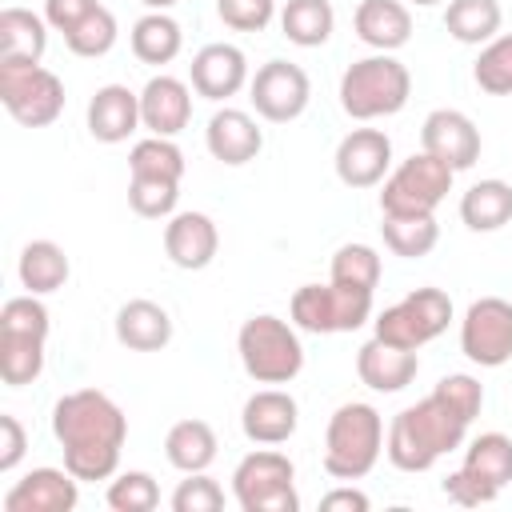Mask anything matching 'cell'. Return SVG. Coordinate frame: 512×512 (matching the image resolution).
<instances>
[{
  "instance_id": "1",
  "label": "cell",
  "mask_w": 512,
  "mask_h": 512,
  "mask_svg": "<svg viewBox=\"0 0 512 512\" xmlns=\"http://www.w3.org/2000/svg\"><path fill=\"white\" fill-rule=\"evenodd\" d=\"M52 436L64 448V468L80 484L112 480L128 440V416L108 392L76 388L52 404Z\"/></svg>"
},
{
  "instance_id": "2",
  "label": "cell",
  "mask_w": 512,
  "mask_h": 512,
  "mask_svg": "<svg viewBox=\"0 0 512 512\" xmlns=\"http://www.w3.org/2000/svg\"><path fill=\"white\" fill-rule=\"evenodd\" d=\"M468 436V420L456 416L436 392L400 408L384 436V456L400 472H428L440 456L456 452Z\"/></svg>"
},
{
  "instance_id": "3",
  "label": "cell",
  "mask_w": 512,
  "mask_h": 512,
  "mask_svg": "<svg viewBox=\"0 0 512 512\" xmlns=\"http://www.w3.org/2000/svg\"><path fill=\"white\" fill-rule=\"evenodd\" d=\"M384 452V420L372 404L348 400L324 428V472L332 480H364Z\"/></svg>"
},
{
  "instance_id": "4",
  "label": "cell",
  "mask_w": 512,
  "mask_h": 512,
  "mask_svg": "<svg viewBox=\"0 0 512 512\" xmlns=\"http://www.w3.org/2000/svg\"><path fill=\"white\" fill-rule=\"evenodd\" d=\"M412 96V76L392 52L364 56L344 68L340 76V108L352 120H380L396 116Z\"/></svg>"
},
{
  "instance_id": "5",
  "label": "cell",
  "mask_w": 512,
  "mask_h": 512,
  "mask_svg": "<svg viewBox=\"0 0 512 512\" xmlns=\"http://www.w3.org/2000/svg\"><path fill=\"white\" fill-rule=\"evenodd\" d=\"M236 352L256 384H292L304 368V344L296 328L272 312L248 316L236 332Z\"/></svg>"
},
{
  "instance_id": "6",
  "label": "cell",
  "mask_w": 512,
  "mask_h": 512,
  "mask_svg": "<svg viewBox=\"0 0 512 512\" xmlns=\"http://www.w3.org/2000/svg\"><path fill=\"white\" fill-rule=\"evenodd\" d=\"M292 324L300 332L316 336H336V332H356L372 316V292L368 288H348V284H300L292 292Z\"/></svg>"
},
{
  "instance_id": "7",
  "label": "cell",
  "mask_w": 512,
  "mask_h": 512,
  "mask_svg": "<svg viewBox=\"0 0 512 512\" xmlns=\"http://www.w3.org/2000/svg\"><path fill=\"white\" fill-rule=\"evenodd\" d=\"M452 176L456 172L444 160H436L432 152L420 148L384 176L380 212H388V216H428L452 192Z\"/></svg>"
},
{
  "instance_id": "8",
  "label": "cell",
  "mask_w": 512,
  "mask_h": 512,
  "mask_svg": "<svg viewBox=\"0 0 512 512\" xmlns=\"http://www.w3.org/2000/svg\"><path fill=\"white\" fill-rule=\"evenodd\" d=\"M232 496L244 512H296V464L268 444L248 452L232 472Z\"/></svg>"
},
{
  "instance_id": "9",
  "label": "cell",
  "mask_w": 512,
  "mask_h": 512,
  "mask_svg": "<svg viewBox=\"0 0 512 512\" xmlns=\"http://www.w3.org/2000/svg\"><path fill=\"white\" fill-rule=\"evenodd\" d=\"M0 100L24 128H48L64 112V84L44 64H0Z\"/></svg>"
},
{
  "instance_id": "10",
  "label": "cell",
  "mask_w": 512,
  "mask_h": 512,
  "mask_svg": "<svg viewBox=\"0 0 512 512\" xmlns=\"http://www.w3.org/2000/svg\"><path fill=\"white\" fill-rule=\"evenodd\" d=\"M452 320V300L440 288H412L404 300H396L392 308H384L372 328L380 340L400 344V348H424L428 340H436Z\"/></svg>"
},
{
  "instance_id": "11",
  "label": "cell",
  "mask_w": 512,
  "mask_h": 512,
  "mask_svg": "<svg viewBox=\"0 0 512 512\" xmlns=\"http://www.w3.org/2000/svg\"><path fill=\"white\" fill-rule=\"evenodd\" d=\"M460 352L480 368H500L512 360V300L480 296L460 320Z\"/></svg>"
},
{
  "instance_id": "12",
  "label": "cell",
  "mask_w": 512,
  "mask_h": 512,
  "mask_svg": "<svg viewBox=\"0 0 512 512\" xmlns=\"http://www.w3.org/2000/svg\"><path fill=\"white\" fill-rule=\"evenodd\" d=\"M248 100L256 108L260 120L268 124H288L296 120L308 100H312V80L300 64L292 60H268L256 68V76L248 80Z\"/></svg>"
},
{
  "instance_id": "13",
  "label": "cell",
  "mask_w": 512,
  "mask_h": 512,
  "mask_svg": "<svg viewBox=\"0 0 512 512\" xmlns=\"http://www.w3.org/2000/svg\"><path fill=\"white\" fill-rule=\"evenodd\" d=\"M420 148L444 160L452 172H464L480 160V128L460 108H436L420 124Z\"/></svg>"
},
{
  "instance_id": "14",
  "label": "cell",
  "mask_w": 512,
  "mask_h": 512,
  "mask_svg": "<svg viewBox=\"0 0 512 512\" xmlns=\"http://www.w3.org/2000/svg\"><path fill=\"white\" fill-rule=\"evenodd\" d=\"M332 164L344 188H376L392 168V140L380 128H352L336 144Z\"/></svg>"
},
{
  "instance_id": "15",
  "label": "cell",
  "mask_w": 512,
  "mask_h": 512,
  "mask_svg": "<svg viewBox=\"0 0 512 512\" xmlns=\"http://www.w3.org/2000/svg\"><path fill=\"white\" fill-rule=\"evenodd\" d=\"M192 92L204 100H232L252 76H248V56L236 44H204L192 64H188Z\"/></svg>"
},
{
  "instance_id": "16",
  "label": "cell",
  "mask_w": 512,
  "mask_h": 512,
  "mask_svg": "<svg viewBox=\"0 0 512 512\" xmlns=\"http://www.w3.org/2000/svg\"><path fill=\"white\" fill-rule=\"evenodd\" d=\"M296 424H300V404L284 388H260L240 408V428L252 444H268V448L284 444L296 436Z\"/></svg>"
},
{
  "instance_id": "17",
  "label": "cell",
  "mask_w": 512,
  "mask_h": 512,
  "mask_svg": "<svg viewBox=\"0 0 512 512\" xmlns=\"http://www.w3.org/2000/svg\"><path fill=\"white\" fill-rule=\"evenodd\" d=\"M80 480L68 468H32L4 492V512H72Z\"/></svg>"
},
{
  "instance_id": "18",
  "label": "cell",
  "mask_w": 512,
  "mask_h": 512,
  "mask_svg": "<svg viewBox=\"0 0 512 512\" xmlns=\"http://www.w3.org/2000/svg\"><path fill=\"white\" fill-rule=\"evenodd\" d=\"M164 252L176 268L200 272L220 252V232L208 212H172L164 224Z\"/></svg>"
},
{
  "instance_id": "19",
  "label": "cell",
  "mask_w": 512,
  "mask_h": 512,
  "mask_svg": "<svg viewBox=\"0 0 512 512\" xmlns=\"http://www.w3.org/2000/svg\"><path fill=\"white\" fill-rule=\"evenodd\" d=\"M192 120V88L180 76H152L140 88V124L148 136H180Z\"/></svg>"
},
{
  "instance_id": "20",
  "label": "cell",
  "mask_w": 512,
  "mask_h": 512,
  "mask_svg": "<svg viewBox=\"0 0 512 512\" xmlns=\"http://www.w3.org/2000/svg\"><path fill=\"white\" fill-rule=\"evenodd\" d=\"M204 144H208L212 160H220L228 168H240V164L260 156L264 132L256 128V120L244 108H216L208 128H204Z\"/></svg>"
},
{
  "instance_id": "21",
  "label": "cell",
  "mask_w": 512,
  "mask_h": 512,
  "mask_svg": "<svg viewBox=\"0 0 512 512\" xmlns=\"http://www.w3.org/2000/svg\"><path fill=\"white\" fill-rule=\"evenodd\" d=\"M420 372V356L412 348L388 344L380 336H372L368 344H360L356 352V376L360 384H368L372 392H404Z\"/></svg>"
},
{
  "instance_id": "22",
  "label": "cell",
  "mask_w": 512,
  "mask_h": 512,
  "mask_svg": "<svg viewBox=\"0 0 512 512\" xmlns=\"http://www.w3.org/2000/svg\"><path fill=\"white\" fill-rule=\"evenodd\" d=\"M140 124V92L128 84H104L88 100V132L100 144H124Z\"/></svg>"
},
{
  "instance_id": "23",
  "label": "cell",
  "mask_w": 512,
  "mask_h": 512,
  "mask_svg": "<svg viewBox=\"0 0 512 512\" xmlns=\"http://www.w3.org/2000/svg\"><path fill=\"white\" fill-rule=\"evenodd\" d=\"M352 24L356 36L376 52H396L412 40V12L404 0H360Z\"/></svg>"
},
{
  "instance_id": "24",
  "label": "cell",
  "mask_w": 512,
  "mask_h": 512,
  "mask_svg": "<svg viewBox=\"0 0 512 512\" xmlns=\"http://www.w3.org/2000/svg\"><path fill=\"white\" fill-rule=\"evenodd\" d=\"M116 340L124 348H132V352H160V348H168V340H172L168 308L156 304V300H144V296L120 304V312H116Z\"/></svg>"
},
{
  "instance_id": "25",
  "label": "cell",
  "mask_w": 512,
  "mask_h": 512,
  "mask_svg": "<svg viewBox=\"0 0 512 512\" xmlns=\"http://www.w3.org/2000/svg\"><path fill=\"white\" fill-rule=\"evenodd\" d=\"M48 48V20L28 8L0 12V64H40Z\"/></svg>"
},
{
  "instance_id": "26",
  "label": "cell",
  "mask_w": 512,
  "mask_h": 512,
  "mask_svg": "<svg viewBox=\"0 0 512 512\" xmlns=\"http://www.w3.org/2000/svg\"><path fill=\"white\" fill-rule=\"evenodd\" d=\"M16 276H20V284H24L32 296H52V292H60V288L68 284L72 264H68V252H64L56 240H32V244H24V252H20Z\"/></svg>"
},
{
  "instance_id": "27",
  "label": "cell",
  "mask_w": 512,
  "mask_h": 512,
  "mask_svg": "<svg viewBox=\"0 0 512 512\" xmlns=\"http://www.w3.org/2000/svg\"><path fill=\"white\" fill-rule=\"evenodd\" d=\"M216 432L208 420H176L164 436V456L172 468L188 472H208V464L216 460Z\"/></svg>"
},
{
  "instance_id": "28",
  "label": "cell",
  "mask_w": 512,
  "mask_h": 512,
  "mask_svg": "<svg viewBox=\"0 0 512 512\" xmlns=\"http://www.w3.org/2000/svg\"><path fill=\"white\" fill-rule=\"evenodd\" d=\"M460 220L472 232H500L512 224V184L504 180H480L460 196Z\"/></svg>"
},
{
  "instance_id": "29",
  "label": "cell",
  "mask_w": 512,
  "mask_h": 512,
  "mask_svg": "<svg viewBox=\"0 0 512 512\" xmlns=\"http://www.w3.org/2000/svg\"><path fill=\"white\" fill-rule=\"evenodd\" d=\"M184 48V32L168 12H144L132 24V56L140 64H172Z\"/></svg>"
},
{
  "instance_id": "30",
  "label": "cell",
  "mask_w": 512,
  "mask_h": 512,
  "mask_svg": "<svg viewBox=\"0 0 512 512\" xmlns=\"http://www.w3.org/2000/svg\"><path fill=\"white\" fill-rule=\"evenodd\" d=\"M500 24H504L500 0H448V8H444V28L460 44L480 48L492 36H500Z\"/></svg>"
},
{
  "instance_id": "31",
  "label": "cell",
  "mask_w": 512,
  "mask_h": 512,
  "mask_svg": "<svg viewBox=\"0 0 512 512\" xmlns=\"http://www.w3.org/2000/svg\"><path fill=\"white\" fill-rule=\"evenodd\" d=\"M332 28H336L332 0H288L280 8V32L296 48H320V44H328Z\"/></svg>"
},
{
  "instance_id": "32",
  "label": "cell",
  "mask_w": 512,
  "mask_h": 512,
  "mask_svg": "<svg viewBox=\"0 0 512 512\" xmlns=\"http://www.w3.org/2000/svg\"><path fill=\"white\" fill-rule=\"evenodd\" d=\"M44 372V336L0 328V380L8 388H24Z\"/></svg>"
},
{
  "instance_id": "33",
  "label": "cell",
  "mask_w": 512,
  "mask_h": 512,
  "mask_svg": "<svg viewBox=\"0 0 512 512\" xmlns=\"http://www.w3.org/2000/svg\"><path fill=\"white\" fill-rule=\"evenodd\" d=\"M380 216H384L380 232H384V244H388L392 256L420 260V256H428V252L436 248V240H440L436 212H428V216H388V212H380Z\"/></svg>"
},
{
  "instance_id": "34",
  "label": "cell",
  "mask_w": 512,
  "mask_h": 512,
  "mask_svg": "<svg viewBox=\"0 0 512 512\" xmlns=\"http://www.w3.org/2000/svg\"><path fill=\"white\" fill-rule=\"evenodd\" d=\"M464 472L488 480L492 488H504L512 480V436L504 432H480L468 448H464Z\"/></svg>"
},
{
  "instance_id": "35",
  "label": "cell",
  "mask_w": 512,
  "mask_h": 512,
  "mask_svg": "<svg viewBox=\"0 0 512 512\" xmlns=\"http://www.w3.org/2000/svg\"><path fill=\"white\" fill-rule=\"evenodd\" d=\"M128 172L132 176H152V180H184V152L176 148L172 136H144L128 152Z\"/></svg>"
},
{
  "instance_id": "36",
  "label": "cell",
  "mask_w": 512,
  "mask_h": 512,
  "mask_svg": "<svg viewBox=\"0 0 512 512\" xmlns=\"http://www.w3.org/2000/svg\"><path fill=\"white\" fill-rule=\"evenodd\" d=\"M472 80L488 96H512V32H500L480 48Z\"/></svg>"
},
{
  "instance_id": "37",
  "label": "cell",
  "mask_w": 512,
  "mask_h": 512,
  "mask_svg": "<svg viewBox=\"0 0 512 512\" xmlns=\"http://www.w3.org/2000/svg\"><path fill=\"white\" fill-rule=\"evenodd\" d=\"M116 36H120L116 16H112L104 4H96V8L64 36V44H68V52H76V56H84V60H96V56H108V52H112Z\"/></svg>"
},
{
  "instance_id": "38",
  "label": "cell",
  "mask_w": 512,
  "mask_h": 512,
  "mask_svg": "<svg viewBox=\"0 0 512 512\" xmlns=\"http://www.w3.org/2000/svg\"><path fill=\"white\" fill-rule=\"evenodd\" d=\"M380 272H384V264H380V256H376L372 244H340V248L332 252V280H336V284L376 292Z\"/></svg>"
},
{
  "instance_id": "39",
  "label": "cell",
  "mask_w": 512,
  "mask_h": 512,
  "mask_svg": "<svg viewBox=\"0 0 512 512\" xmlns=\"http://www.w3.org/2000/svg\"><path fill=\"white\" fill-rule=\"evenodd\" d=\"M180 184L176 180H152V176H132L128 180V208L144 220H164L176 212Z\"/></svg>"
},
{
  "instance_id": "40",
  "label": "cell",
  "mask_w": 512,
  "mask_h": 512,
  "mask_svg": "<svg viewBox=\"0 0 512 512\" xmlns=\"http://www.w3.org/2000/svg\"><path fill=\"white\" fill-rule=\"evenodd\" d=\"M104 500L112 512H152L160 504V488L148 472H120V476H112Z\"/></svg>"
},
{
  "instance_id": "41",
  "label": "cell",
  "mask_w": 512,
  "mask_h": 512,
  "mask_svg": "<svg viewBox=\"0 0 512 512\" xmlns=\"http://www.w3.org/2000/svg\"><path fill=\"white\" fill-rule=\"evenodd\" d=\"M456 416H464L468 424L480 416V408H484V384L476 380V376H468V372H448V376H440L436 380V388H432Z\"/></svg>"
},
{
  "instance_id": "42",
  "label": "cell",
  "mask_w": 512,
  "mask_h": 512,
  "mask_svg": "<svg viewBox=\"0 0 512 512\" xmlns=\"http://www.w3.org/2000/svg\"><path fill=\"white\" fill-rule=\"evenodd\" d=\"M220 508H224V488L208 472H188V480H180L172 492V512H220Z\"/></svg>"
},
{
  "instance_id": "43",
  "label": "cell",
  "mask_w": 512,
  "mask_h": 512,
  "mask_svg": "<svg viewBox=\"0 0 512 512\" xmlns=\"http://www.w3.org/2000/svg\"><path fill=\"white\" fill-rule=\"evenodd\" d=\"M216 16L232 32H264L276 16V0H216Z\"/></svg>"
},
{
  "instance_id": "44",
  "label": "cell",
  "mask_w": 512,
  "mask_h": 512,
  "mask_svg": "<svg viewBox=\"0 0 512 512\" xmlns=\"http://www.w3.org/2000/svg\"><path fill=\"white\" fill-rule=\"evenodd\" d=\"M444 496H448L452 504L480 508V504H492V500L500 496V488H492L488 480H480V476H472V472L456 468V472H448V476H444Z\"/></svg>"
},
{
  "instance_id": "45",
  "label": "cell",
  "mask_w": 512,
  "mask_h": 512,
  "mask_svg": "<svg viewBox=\"0 0 512 512\" xmlns=\"http://www.w3.org/2000/svg\"><path fill=\"white\" fill-rule=\"evenodd\" d=\"M28 448V432L12 412H0V472H12L24 460Z\"/></svg>"
},
{
  "instance_id": "46",
  "label": "cell",
  "mask_w": 512,
  "mask_h": 512,
  "mask_svg": "<svg viewBox=\"0 0 512 512\" xmlns=\"http://www.w3.org/2000/svg\"><path fill=\"white\" fill-rule=\"evenodd\" d=\"M100 0H44V20L48 28H56L60 36H68Z\"/></svg>"
},
{
  "instance_id": "47",
  "label": "cell",
  "mask_w": 512,
  "mask_h": 512,
  "mask_svg": "<svg viewBox=\"0 0 512 512\" xmlns=\"http://www.w3.org/2000/svg\"><path fill=\"white\" fill-rule=\"evenodd\" d=\"M320 508H324V512H368V496L348 484V488L324 492V496H320Z\"/></svg>"
},
{
  "instance_id": "48",
  "label": "cell",
  "mask_w": 512,
  "mask_h": 512,
  "mask_svg": "<svg viewBox=\"0 0 512 512\" xmlns=\"http://www.w3.org/2000/svg\"><path fill=\"white\" fill-rule=\"evenodd\" d=\"M140 4H144L148 12H168V8H172V4H180V0H140Z\"/></svg>"
},
{
  "instance_id": "49",
  "label": "cell",
  "mask_w": 512,
  "mask_h": 512,
  "mask_svg": "<svg viewBox=\"0 0 512 512\" xmlns=\"http://www.w3.org/2000/svg\"><path fill=\"white\" fill-rule=\"evenodd\" d=\"M412 4H420V8H428V4H440V0H412Z\"/></svg>"
}]
</instances>
